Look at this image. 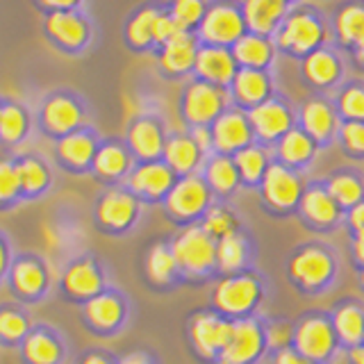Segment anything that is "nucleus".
I'll return each mask as SVG.
<instances>
[{"mask_svg":"<svg viewBox=\"0 0 364 364\" xmlns=\"http://www.w3.org/2000/svg\"><path fill=\"white\" fill-rule=\"evenodd\" d=\"M341 276L339 250L323 239L296 244L284 257V280L303 299H318L333 291Z\"/></svg>","mask_w":364,"mask_h":364,"instance_id":"1","label":"nucleus"},{"mask_svg":"<svg viewBox=\"0 0 364 364\" xmlns=\"http://www.w3.org/2000/svg\"><path fill=\"white\" fill-rule=\"evenodd\" d=\"M289 330L291 321L264 312L235 321L230 339L216 364H264L273 350L289 344Z\"/></svg>","mask_w":364,"mask_h":364,"instance_id":"2","label":"nucleus"},{"mask_svg":"<svg viewBox=\"0 0 364 364\" xmlns=\"http://www.w3.org/2000/svg\"><path fill=\"white\" fill-rule=\"evenodd\" d=\"M271 299V278L257 267L221 276L212 282L208 305L230 321L257 316Z\"/></svg>","mask_w":364,"mask_h":364,"instance_id":"3","label":"nucleus"},{"mask_svg":"<svg viewBox=\"0 0 364 364\" xmlns=\"http://www.w3.org/2000/svg\"><path fill=\"white\" fill-rule=\"evenodd\" d=\"M171 248H173L180 276L185 284L203 287V284H212L219 280L216 239L200 223L178 228L171 235Z\"/></svg>","mask_w":364,"mask_h":364,"instance_id":"4","label":"nucleus"},{"mask_svg":"<svg viewBox=\"0 0 364 364\" xmlns=\"http://www.w3.org/2000/svg\"><path fill=\"white\" fill-rule=\"evenodd\" d=\"M289 346L312 364H333L339 358L341 346L330 310L312 307L296 316L289 330Z\"/></svg>","mask_w":364,"mask_h":364,"instance_id":"5","label":"nucleus"},{"mask_svg":"<svg viewBox=\"0 0 364 364\" xmlns=\"http://www.w3.org/2000/svg\"><path fill=\"white\" fill-rule=\"evenodd\" d=\"M235 321L212 310L210 305L196 307L185 318V344L196 364H216L230 339Z\"/></svg>","mask_w":364,"mask_h":364,"instance_id":"6","label":"nucleus"},{"mask_svg":"<svg viewBox=\"0 0 364 364\" xmlns=\"http://www.w3.org/2000/svg\"><path fill=\"white\" fill-rule=\"evenodd\" d=\"M305 187H307V178L303 173L287 168L273 159L264 180L257 187L262 212L271 216V219H289V216H296Z\"/></svg>","mask_w":364,"mask_h":364,"instance_id":"7","label":"nucleus"},{"mask_svg":"<svg viewBox=\"0 0 364 364\" xmlns=\"http://www.w3.org/2000/svg\"><path fill=\"white\" fill-rule=\"evenodd\" d=\"M214 205V196L210 187L205 185L200 173L178 178L176 187L171 189L166 200L162 203L164 216L176 228L196 225L205 219V214Z\"/></svg>","mask_w":364,"mask_h":364,"instance_id":"8","label":"nucleus"},{"mask_svg":"<svg viewBox=\"0 0 364 364\" xmlns=\"http://www.w3.org/2000/svg\"><path fill=\"white\" fill-rule=\"evenodd\" d=\"M344 214L346 212L330 196L323 178L307 180L299 210H296V219L307 232L318 237L333 235L339 228H344Z\"/></svg>","mask_w":364,"mask_h":364,"instance_id":"9","label":"nucleus"},{"mask_svg":"<svg viewBox=\"0 0 364 364\" xmlns=\"http://www.w3.org/2000/svg\"><path fill=\"white\" fill-rule=\"evenodd\" d=\"M144 203L128 189V185L109 187L100 193L94 208L96 225L107 235H125L141 219Z\"/></svg>","mask_w":364,"mask_h":364,"instance_id":"10","label":"nucleus"},{"mask_svg":"<svg viewBox=\"0 0 364 364\" xmlns=\"http://www.w3.org/2000/svg\"><path fill=\"white\" fill-rule=\"evenodd\" d=\"M85 323L94 330L96 335L112 337L119 335L121 330L128 326L130 318V303L125 299V294L119 289H105L98 294L96 299H91L82 307Z\"/></svg>","mask_w":364,"mask_h":364,"instance_id":"11","label":"nucleus"},{"mask_svg":"<svg viewBox=\"0 0 364 364\" xmlns=\"http://www.w3.org/2000/svg\"><path fill=\"white\" fill-rule=\"evenodd\" d=\"M176 182L178 176L164 164V159H155V162H139L132 168L128 176V189L144 205H162Z\"/></svg>","mask_w":364,"mask_h":364,"instance_id":"12","label":"nucleus"},{"mask_svg":"<svg viewBox=\"0 0 364 364\" xmlns=\"http://www.w3.org/2000/svg\"><path fill=\"white\" fill-rule=\"evenodd\" d=\"M225 112V94L210 82H193L182 98V119L191 130L193 128H212V123Z\"/></svg>","mask_w":364,"mask_h":364,"instance_id":"13","label":"nucleus"},{"mask_svg":"<svg viewBox=\"0 0 364 364\" xmlns=\"http://www.w3.org/2000/svg\"><path fill=\"white\" fill-rule=\"evenodd\" d=\"M248 121L259 146H276L284 134L294 130V114L287 102L269 98L248 112Z\"/></svg>","mask_w":364,"mask_h":364,"instance_id":"14","label":"nucleus"},{"mask_svg":"<svg viewBox=\"0 0 364 364\" xmlns=\"http://www.w3.org/2000/svg\"><path fill=\"white\" fill-rule=\"evenodd\" d=\"M144 278L148 287L159 294H168L178 289L180 284H185L180 276L173 248H171V237L157 239V242L148 246L144 257Z\"/></svg>","mask_w":364,"mask_h":364,"instance_id":"15","label":"nucleus"},{"mask_svg":"<svg viewBox=\"0 0 364 364\" xmlns=\"http://www.w3.org/2000/svg\"><path fill=\"white\" fill-rule=\"evenodd\" d=\"M62 289L75 301H91L96 299L98 294L107 289V276L105 269L94 255H85L77 257L75 262L66 267L64 276H62Z\"/></svg>","mask_w":364,"mask_h":364,"instance_id":"16","label":"nucleus"},{"mask_svg":"<svg viewBox=\"0 0 364 364\" xmlns=\"http://www.w3.org/2000/svg\"><path fill=\"white\" fill-rule=\"evenodd\" d=\"M212 153L237 155L244 148L253 146V128H250L248 114L242 109H225L219 119L212 123Z\"/></svg>","mask_w":364,"mask_h":364,"instance_id":"17","label":"nucleus"},{"mask_svg":"<svg viewBox=\"0 0 364 364\" xmlns=\"http://www.w3.org/2000/svg\"><path fill=\"white\" fill-rule=\"evenodd\" d=\"M257 262V242L250 228H242L235 235L216 242V267H219V278L253 269Z\"/></svg>","mask_w":364,"mask_h":364,"instance_id":"18","label":"nucleus"},{"mask_svg":"<svg viewBox=\"0 0 364 364\" xmlns=\"http://www.w3.org/2000/svg\"><path fill=\"white\" fill-rule=\"evenodd\" d=\"M330 318L337 333L341 353L364 344V299L362 296H344L330 307Z\"/></svg>","mask_w":364,"mask_h":364,"instance_id":"19","label":"nucleus"},{"mask_svg":"<svg viewBox=\"0 0 364 364\" xmlns=\"http://www.w3.org/2000/svg\"><path fill=\"white\" fill-rule=\"evenodd\" d=\"M200 178L210 187L214 203H232L242 187V178L230 155L210 153L200 168Z\"/></svg>","mask_w":364,"mask_h":364,"instance_id":"20","label":"nucleus"},{"mask_svg":"<svg viewBox=\"0 0 364 364\" xmlns=\"http://www.w3.org/2000/svg\"><path fill=\"white\" fill-rule=\"evenodd\" d=\"M162 159L178 178H187L200 173L205 159H208V153L196 144L191 132H176L166 139Z\"/></svg>","mask_w":364,"mask_h":364,"instance_id":"21","label":"nucleus"},{"mask_svg":"<svg viewBox=\"0 0 364 364\" xmlns=\"http://www.w3.org/2000/svg\"><path fill=\"white\" fill-rule=\"evenodd\" d=\"M166 132L164 125L155 119H136L128 130V146L130 153L139 159V162H155L162 159L164 146H166Z\"/></svg>","mask_w":364,"mask_h":364,"instance_id":"22","label":"nucleus"},{"mask_svg":"<svg viewBox=\"0 0 364 364\" xmlns=\"http://www.w3.org/2000/svg\"><path fill=\"white\" fill-rule=\"evenodd\" d=\"M318 148L321 146H318L310 134L303 132L301 128H294L273 146V159L284 164L287 168L305 173V171L312 166Z\"/></svg>","mask_w":364,"mask_h":364,"instance_id":"23","label":"nucleus"},{"mask_svg":"<svg viewBox=\"0 0 364 364\" xmlns=\"http://www.w3.org/2000/svg\"><path fill=\"white\" fill-rule=\"evenodd\" d=\"M299 121H301V130L310 134L318 146H328L335 139V134L339 132L337 112L333 109L330 102H326L321 98L307 100L301 107Z\"/></svg>","mask_w":364,"mask_h":364,"instance_id":"24","label":"nucleus"},{"mask_svg":"<svg viewBox=\"0 0 364 364\" xmlns=\"http://www.w3.org/2000/svg\"><path fill=\"white\" fill-rule=\"evenodd\" d=\"M91 168H94V173L102 182L117 187L121 180H125L132 173V168H134L132 153L125 146L117 144V141L102 144L96 151V157H94V164H91Z\"/></svg>","mask_w":364,"mask_h":364,"instance_id":"25","label":"nucleus"},{"mask_svg":"<svg viewBox=\"0 0 364 364\" xmlns=\"http://www.w3.org/2000/svg\"><path fill=\"white\" fill-rule=\"evenodd\" d=\"M323 182L330 191V196L335 198V203L344 212L364 203V176L358 168L341 166V168L333 171V173H328L323 178Z\"/></svg>","mask_w":364,"mask_h":364,"instance_id":"26","label":"nucleus"},{"mask_svg":"<svg viewBox=\"0 0 364 364\" xmlns=\"http://www.w3.org/2000/svg\"><path fill=\"white\" fill-rule=\"evenodd\" d=\"M43 125L55 134H71L82 121V109L68 96H53L43 105Z\"/></svg>","mask_w":364,"mask_h":364,"instance_id":"27","label":"nucleus"},{"mask_svg":"<svg viewBox=\"0 0 364 364\" xmlns=\"http://www.w3.org/2000/svg\"><path fill=\"white\" fill-rule=\"evenodd\" d=\"M232 159L239 171V178H242L244 189H257L273 162V157L269 155V148L259 144H253L244 148V151H239L237 155H232Z\"/></svg>","mask_w":364,"mask_h":364,"instance_id":"28","label":"nucleus"},{"mask_svg":"<svg viewBox=\"0 0 364 364\" xmlns=\"http://www.w3.org/2000/svg\"><path fill=\"white\" fill-rule=\"evenodd\" d=\"M96 151H98V146H96L94 134L80 132V130H75L71 134H64L60 146H57L60 159L66 166H71L75 171H85L94 164Z\"/></svg>","mask_w":364,"mask_h":364,"instance_id":"29","label":"nucleus"},{"mask_svg":"<svg viewBox=\"0 0 364 364\" xmlns=\"http://www.w3.org/2000/svg\"><path fill=\"white\" fill-rule=\"evenodd\" d=\"M269 80L264 73L255 71V68H244L239 71L232 80V94L237 98L239 105L248 107V112L262 105L264 100H269Z\"/></svg>","mask_w":364,"mask_h":364,"instance_id":"30","label":"nucleus"},{"mask_svg":"<svg viewBox=\"0 0 364 364\" xmlns=\"http://www.w3.org/2000/svg\"><path fill=\"white\" fill-rule=\"evenodd\" d=\"M242 28H244V23H242V16H239V11L221 5L208 11V16H205V23H203V34L210 41L225 43V41L237 39L239 34H242Z\"/></svg>","mask_w":364,"mask_h":364,"instance_id":"31","label":"nucleus"},{"mask_svg":"<svg viewBox=\"0 0 364 364\" xmlns=\"http://www.w3.org/2000/svg\"><path fill=\"white\" fill-rule=\"evenodd\" d=\"M318 39H321V28H318V23L307 14L291 16L280 34V43L284 48H291L296 53H305L314 48Z\"/></svg>","mask_w":364,"mask_h":364,"instance_id":"32","label":"nucleus"},{"mask_svg":"<svg viewBox=\"0 0 364 364\" xmlns=\"http://www.w3.org/2000/svg\"><path fill=\"white\" fill-rule=\"evenodd\" d=\"M196 68L203 75L205 82L210 85H228L230 80H235V60L221 48H205L196 57Z\"/></svg>","mask_w":364,"mask_h":364,"instance_id":"33","label":"nucleus"},{"mask_svg":"<svg viewBox=\"0 0 364 364\" xmlns=\"http://www.w3.org/2000/svg\"><path fill=\"white\" fill-rule=\"evenodd\" d=\"M200 225L216 239V242H221V239L246 228V221L242 212H239L232 203H214L208 210V214H205V219L200 221Z\"/></svg>","mask_w":364,"mask_h":364,"instance_id":"34","label":"nucleus"},{"mask_svg":"<svg viewBox=\"0 0 364 364\" xmlns=\"http://www.w3.org/2000/svg\"><path fill=\"white\" fill-rule=\"evenodd\" d=\"M23 355L30 364H60L64 348L55 335L46 333V330H37V333H30L26 337Z\"/></svg>","mask_w":364,"mask_h":364,"instance_id":"35","label":"nucleus"},{"mask_svg":"<svg viewBox=\"0 0 364 364\" xmlns=\"http://www.w3.org/2000/svg\"><path fill=\"white\" fill-rule=\"evenodd\" d=\"M46 28L53 34V37L68 46V48H77L87 41V26L85 21L71 14V11H55V14L48 16V23Z\"/></svg>","mask_w":364,"mask_h":364,"instance_id":"36","label":"nucleus"},{"mask_svg":"<svg viewBox=\"0 0 364 364\" xmlns=\"http://www.w3.org/2000/svg\"><path fill=\"white\" fill-rule=\"evenodd\" d=\"M11 282H14V289L23 296H39L48 284V276L37 259L26 257L11 267Z\"/></svg>","mask_w":364,"mask_h":364,"instance_id":"37","label":"nucleus"},{"mask_svg":"<svg viewBox=\"0 0 364 364\" xmlns=\"http://www.w3.org/2000/svg\"><path fill=\"white\" fill-rule=\"evenodd\" d=\"M196 46H193L191 37H187L185 32H180L178 37L164 43L162 53V66L168 73H182L187 71L191 64H196Z\"/></svg>","mask_w":364,"mask_h":364,"instance_id":"38","label":"nucleus"},{"mask_svg":"<svg viewBox=\"0 0 364 364\" xmlns=\"http://www.w3.org/2000/svg\"><path fill=\"white\" fill-rule=\"evenodd\" d=\"M284 9V0H248L246 18L248 26L257 32H269Z\"/></svg>","mask_w":364,"mask_h":364,"instance_id":"39","label":"nucleus"},{"mask_svg":"<svg viewBox=\"0 0 364 364\" xmlns=\"http://www.w3.org/2000/svg\"><path fill=\"white\" fill-rule=\"evenodd\" d=\"M305 77L316 87H328L339 77V64L330 53H312L305 60Z\"/></svg>","mask_w":364,"mask_h":364,"instance_id":"40","label":"nucleus"},{"mask_svg":"<svg viewBox=\"0 0 364 364\" xmlns=\"http://www.w3.org/2000/svg\"><path fill=\"white\" fill-rule=\"evenodd\" d=\"M14 166H16L21 191L37 193V191H43L46 187H48L50 173H48V168H46V164L39 162V159L26 157V159H21V162L14 164Z\"/></svg>","mask_w":364,"mask_h":364,"instance_id":"41","label":"nucleus"},{"mask_svg":"<svg viewBox=\"0 0 364 364\" xmlns=\"http://www.w3.org/2000/svg\"><path fill=\"white\" fill-rule=\"evenodd\" d=\"M28 132V117L26 112L16 105L0 107V139L18 141Z\"/></svg>","mask_w":364,"mask_h":364,"instance_id":"42","label":"nucleus"},{"mask_svg":"<svg viewBox=\"0 0 364 364\" xmlns=\"http://www.w3.org/2000/svg\"><path fill=\"white\" fill-rule=\"evenodd\" d=\"M337 139L344 153L353 159H364V121H348L339 125Z\"/></svg>","mask_w":364,"mask_h":364,"instance_id":"43","label":"nucleus"},{"mask_svg":"<svg viewBox=\"0 0 364 364\" xmlns=\"http://www.w3.org/2000/svg\"><path fill=\"white\" fill-rule=\"evenodd\" d=\"M235 55L239 62H244L248 66H262L269 62L271 48H269V43L259 37H244L242 41H237Z\"/></svg>","mask_w":364,"mask_h":364,"instance_id":"44","label":"nucleus"},{"mask_svg":"<svg viewBox=\"0 0 364 364\" xmlns=\"http://www.w3.org/2000/svg\"><path fill=\"white\" fill-rule=\"evenodd\" d=\"M339 34L344 41H353L364 46V9L346 7L339 14Z\"/></svg>","mask_w":364,"mask_h":364,"instance_id":"45","label":"nucleus"},{"mask_svg":"<svg viewBox=\"0 0 364 364\" xmlns=\"http://www.w3.org/2000/svg\"><path fill=\"white\" fill-rule=\"evenodd\" d=\"M337 112L348 121H364V89L362 87H346L337 100Z\"/></svg>","mask_w":364,"mask_h":364,"instance_id":"46","label":"nucleus"},{"mask_svg":"<svg viewBox=\"0 0 364 364\" xmlns=\"http://www.w3.org/2000/svg\"><path fill=\"white\" fill-rule=\"evenodd\" d=\"M157 16L159 14H157L155 9H144V11H139V14L132 18L130 28H128V34H130V41L134 46H146L148 41L153 39Z\"/></svg>","mask_w":364,"mask_h":364,"instance_id":"47","label":"nucleus"},{"mask_svg":"<svg viewBox=\"0 0 364 364\" xmlns=\"http://www.w3.org/2000/svg\"><path fill=\"white\" fill-rule=\"evenodd\" d=\"M26 333H28L26 316L14 310H0V337L16 341L21 337H26Z\"/></svg>","mask_w":364,"mask_h":364,"instance_id":"48","label":"nucleus"},{"mask_svg":"<svg viewBox=\"0 0 364 364\" xmlns=\"http://www.w3.org/2000/svg\"><path fill=\"white\" fill-rule=\"evenodd\" d=\"M21 191L16 166L9 162H0V203H9Z\"/></svg>","mask_w":364,"mask_h":364,"instance_id":"49","label":"nucleus"},{"mask_svg":"<svg viewBox=\"0 0 364 364\" xmlns=\"http://www.w3.org/2000/svg\"><path fill=\"white\" fill-rule=\"evenodd\" d=\"M203 14L200 0H176L173 7V18L180 23V28L185 30L187 26H193Z\"/></svg>","mask_w":364,"mask_h":364,"instance_id":"50","label":"nucleus"},{"mask_svg":"<svg viewBox=\"0 0 364 364\" xmlns=\"http://www.w3.org/2000/svg\"><path fill=\"white\" fill-rule=\"evenodd\" d=\"M344 230L348 239L364 237V203L355 205V208L344 214Z\"/></svg>","mask_w":364,"mask_h":364,"instance_id":"51","label":"nucleus"},{"mask_svg":"<svg viewBox=\"0 0 364 364\" xmlns=\"http://www.w3.org/2000/svg\"><path fill=\"white\" fill-rule=\"evenodd\" d=\"M180 32H182V28H180V23L176 18H168L164 14H159L157 21H155V34H153V39L166 43V41H171L173 37H178Z\"/></svg>","mask_w":364,"mask_h":364,"instance_id":"52","label":"nucleus"},{"mask_svg":"<svg viewBox=\"0 0 364 364\" xmlns=\"http://www.w3.org/2000/svg\"><path fill=\"white\" fill-rule=\"evenodd\" d=\"M267 364H312L307 358H303L301 353H296L289 344L287 346H280V348H276L269 355V360H267Z\"/></svg>","mask_w":364,"mask_h":364,"instance_id":"53","label":"nucleus"},{"mask_svg":"<svg viewBox=\"0 0 364 364\" xmlns=\"http://www.w3.org/2000/svg\"><path fill=\"white\" fill-rule=\"evenodd\" d=\"M348 262L355 273L364 271V237L348 239Z\"/></svg>","mask_w":364,"mask_h":364,"instance_id":"54","label":"nucleus"},{"mask_svg":"<svg viewBox=\"0 0 364 364\" xmlns=\"http://www.w3.org/2000/svg\"><path fill=\"white\" fill-rule=\"evenodd\" d=\"M77 364H119V360L112 355V353L107 350H89L82 355V360H80Z\"/></svg>","mask_w":364,"mask_h":364,"instance_id":"55","label":"nucleus"},{"mask_svg":"<svg viewBox=\"0 0 364 364\" xmlns=\"http://www.w3.org/2000/svg\"><path fill=\"white\" fill-rule=\"evenodd\" d=\"M119 364H159V360L148 350H132L128 355H123Z\"/></svg>","mask_w":364,"mask_h":364,"instance_id":"56","label":"nucleus"},{"mask_svg":"<svg viewBox=\"0 0 364 364\" xmlns=\"http://www.w3.org/2000/svg\"><path fill=\"white\" fill-rule=\"evenodd\" d=\"M43 237H46V246H48L50 250H57L62 246V237L57 230H53V228H46L43 230Z\"/></svg>","mask_w":364,"mask_h":364,"instance_id":"57","label":"nucleus"},{"mask_svg":"<svg viewBox=\"0 0 364 364\" xmlns=\"http://www.w3.org/2000/svg\"><path fill=\"white\" fill-rule=\"evenodd\" d=\"M346 364H364V344L346 353Z\"/></svg>","mask_w":364,"mask_h":364,"instance_id":"58","label":"nucleus"},{"mask_svg":"<svg viewBox=\"0 0 364 364\" xmlns=\"http://www.w3.org/2000/svg\"><path fill=\"white\" fill-rule=\"evenodd\" d=\"M43 5H48V7H57V9H64V7H71L75 5L77 0H41Z\"/></svg>","mask_w":364,"mask_h":364,"instance_id":"59","label":"nucleus"},{"mask_svg":"<svg viewBox=\"0 0 364 364\" xmlns=\"http://www.w3.org/2000/svg\"><path fill=\"white\" fill-rule=\"evenodd\" d=\"M7 262H9V255H7V248H5V244L0 242V276L5 273V269H7Z\"/></svg>","mask_w":364,"mask_h":364,"instance_id":"60","label":"nucleus"},{"mask_svg":"<svg viewBox=\"0 0 364 364\" xmlns=\"http://www.w3.org/2000/svg\"><path fill=\"white\" fill-rule=\"evenodd\" d=\"M358 289H360L362 299H364V271H360V273H358Z\"/></svg>","mask_w":364,"mask_h":364,"instance_id":"61","label":"nucleus"},{"mask_svg":"<svg viewBox=\"0 0 364 364\" xmlns=\"http://www.w3.org/2000/svg\"><path fill=\"white\" fill-rule=\"evenodd\" d=\"M362 60H364V46H362Z\"/></svg>","mask_w":364,"mask_h":364,"instance_id":"62","label":"nucleus"}]
</instances>
